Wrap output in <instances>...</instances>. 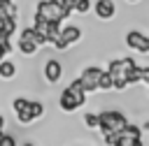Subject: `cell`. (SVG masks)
I'll return each instance as SVG.
<instances>
[{"instance_id": "cell-1", "label": "cell", "mask_w": 149, "mask_h": 146, "mask_svg": "<svg viewBox=\"0 0 149 146\" xmlns=\"http://www.w3.org/2000/svg\"><path fill=\"white\" fill-rule=\"evenodd\" d=\"M84 102H86V88H84L81 79H72V81L65 86V90L61 93V97H58V107H61L63 111L70 114V111L79 109Z\"/></svg>"}, {"instance_id": "cell-2", "label": "cell", "mask_w": 149, "mask_h": 146, "mask_svg": "<svg viewBox=\"0 0 149 146\" xmlns=\"http://www.w3.org/2000/svg\"><path fill=\"white\" fill-rule=\"evenodd\" d=\"M70 14L63 9L61 0H42L35 7V16L33 19H42V21H65Z\"/></svg>"}, {"instance_id": "cell-3", "label": "cell", "mask_w": 149, "mask_h": 146, "mask_svg": "<svg viewBox=\"0 0 149 146\" xmlns=\"http://www.w3.org/2000/svg\"><path fill=\"white\" fill-rule=\"evenodd\" d=\"M98 118H100V125H98V130L102 132V134H107V132H121L123 127H126V116L121 114V111H100L98 114Z\"/></svg>"}, {"instance_id": "cell-4", "label": "cell", "mask_w": 149, "mask_h": 146, "mask_svg": "<svg viewBox=\"0 0 149 146\" xmlns=\"http://www.w3.org/2000/svg\"><path fill=\"white\" fill-rule=\"evenodd\" d=\"M79 39H81V28H79V25H65V28H61L58 39L54 42V49L65 51L70 44H74V42H79Z\"/></svg>"}, {"instance_id": "cell-5", "label": "cell", "mask_w": 149, "mask_h": 146, "mask_svg": "<svg viewBox=\"0 0 149 146\" xmlns=\"http://www.w3.org/2000/svg\"><path fill=\"white\" fill-rule=\"evenodd\" d=\"M12 109H14V114H16V118H19V123H21V125H30L33 121H37V118L33 116L30 100H26V97H14Z\"/></svg>"}, {"instance_id": "cell-6", "label": "cell", "mask_w": 149, "mask_h": 146, "mask_svg": "<svg viewBox=\"0 0 149 146\" xmlns=\"http://www.w3.org/2000/svg\"><path fill=\"white\" fill-rule=\"evenodd\" d=\"M119 146H142V130H140V125L126 123V127L119 132Z\"/></svg>"}, {"instance_id": "cell-7", "label": "cell", "mask_w": 149, "mask_h": 146, "mask_svg": "<svg viewBox=\"0 0 149 146\" xmlns=\"http://www.w3.org/2000/svg\"><path fill=\"white\" fill-rule=\"evenodd\" d=\"M100 74H102V67H98V65H88V67H84V70H81L79 79H81V83H84L86 93H91V90H98Z\"/></svg>"}, {"instance_id": "cell-8", "label": "cell", "mask_w": 149, "mask_h": 146, "mask_svg": "<svg viewBox=\"0 0 149 146\" xmlns=\"http://www.w3.org/2000/svg\"><path fill=\"white\" fill-rule=\"evenodd\" d=\"M126 46L133 51H140V53H149V37L142 35L140 30H130L126 35Z\"/></svg>"}, {"instance_id": "cell-9", "label": "cell", "mask_w": 149, "mask_h": 146, "mask_svg": "<svg viewBox=\"0 0 149 146\" xmlns=\"http://www.w3.org/2000/svg\"><path fill=\"white\" fill-rule=\"evenodd\" d=\"M61 76H63V65H61L56 58L47 60V63H44V79H47L49 83H58Z\"/></svg>"}, {"instance_id": "cell-10", "label": "cell", "mask_w": 149, "mask_h": 146, "mask_svg": "<svg viewBox=\"0 0 149 146\" xmlns=\"http://www.w3.org/2000/svg\"><path fill=\"white\" fill-rule=\"evenodd\" d=\"M93 9H95V16L102 19V21H107V19H112V16L116 14L114 0H98V2L93 5Z\"/></svg>"}, {"instance_id": "cell-11", "label": "cell", "mask_w": 149, "mask_h": 146, "mask_svg": "<svg viewBox=\"0 0 149 146\" xmlns=\"http://www.w3.org/2000/svg\"><path fill=\"white\" fill-rule=\"evenodd\" d=\"M19 37H26V39H33V42H35L37 46H44V44H49V39H47V35H44L42 30H37L35 25H30V28H23Z\"/></svg>"}, {"instance_id": "cell-12", "label": "cell", "mask_w": 149, "mask_h": 146, "mask_svg": "<svg viewBox=\"0 0 149 146\" xmlns=\"http://www.w3.org/2000/svg\"><path fill=\"white\" fill-rule=\"evenodd\" d=\"M5 16L19 19V7H16L12 0H0V19H5Z\"/></svg>"}, {"instance_id": "cell-13", "label": "cell", "mask_w": 149, "mask_h": 146, "mask_svg": "<svg viewBox=\"0 0 149 146\" xmlns=\"http://www.w3.org/2000/svg\"><path fill=\"white\" fill-rule=\"evenodd\" d=\"M37 44L33 42V39H26V37H19V51L23 53V56H35L37 53Z\"/></svg>"}, {"instance_id": "cell-14", "label": "cell", "mask_w": 149, "mask_h": 146, "mask_svg": "<svg viewBox=\"0 0 149 146\" xmlns=\"http://www.w3.org/2000/svg\"><path fill=\"white\" fill-rule=\"evenodd\" d=\"M16 76V65L12 60H0V79H14Z\"/></svg>"}, {"instance_id": "cell-15", "label": "cell", "mask_w": 149, "mask_h": 146, "mask_svg": "<svg viewBox=\"0 0 149 146\" xmlns=\"http://www.w3.org/2000/svg\"><path fill=\"white\" fill-rule=\"evenodd\" d=\"M109 88H114V79H112L109 70H102L100 81H98V90H109Z\"/></svg>"}, {"instance_id": "cell-16", "label": "cell", "mask_w": 149, "mask_h": 146, "mask_svg": "<svg viewBox=\"0 0 149 146\" xmlns=\"http://www.w3.org/2000/svg\"><path fill=\"white\" fill-rule=\"evenodd\" d=\"M2 32H5L7 37H12V35L16 32V19H14V16H5V19H2Z\"/></svg>"}, {"instance_id": "cell-17", "label": "cell", "mask_w": 149, "mask_h": 146, "mask_svg": "<svg viewBox=\"0 0 149 146\" xmlns=\"http://www.w3.org/2000/svg\"><path fill=\"white\" fill-rule=\"evenodd\" d=\"M84 125H86V127H91V130H93V127H98V125H100L98 114H86V116H84Z\"/></svg>"}, {"instance_id": "cell-18", "label": "cell", "mask_w": 149, "mask_h": 146, "mask_svg": "<svg viewBox=\"0 0 149 146\" xmlns=\"http://www.w3.org/2000/svg\"><path fill=\"white\" fill-rule=\"evenodd\" d=\"M30 109H33V116H35V118H40V116L44 114V104L37 102V100H30Z\"/></svg>"}, {"instance_id": "cell-19", "label": "cell", "mask_w": 149, "mask_h": 146, "mask_svg": "<svg viewBox=\"0 0 149 146\" xmlns=\"http://www.w3.org/2000/svg\"><path fill=\"white\" fill-rule=\"evenodd\" d=\"M19 141L12 137V134H5V132H0V146H16Z\"/></svg>"}, {"instance_id": "cell-20", "label": "cell", "mask_w": 149, "mask_h": 146, "mask_svg": "<svg viewBox=\"0 0 149 146\" xmlns=\"http://www.w3.org/2000/svg\"><path fill=\"white\" fill-rule=\"evenodd\" d=\"M88 9H91V0H77V7H74L77 14H86Z\"/></svg>"}, {"instance_id": "cell-21", "label": "cell", "mask_w": 149, "mask_h": 146, "mask_svg": "<svg viewBox=\"0 0 149 146\" xmlns=\"http://www.w3.org/2000/svg\"><path fill=\"white\" fill-rule=\"evenodd\" d=\"M137 81L149 86V67H137Z\"/></svg>"}, {"instance_id": "cell-22", "label": "cell", "mask_w": 149, "mask_h": 146, "mask_svg": "<svg viewBox=\"0 0 149 146\" xmlns=\"http://www.w3.org/2000/svg\"><path fill=\"white\" fill-rule=\"evenodd\" d=\"M61 5H63V9H65L68 14H72L74 7H77V0H61Z\"/></svg>"}, {"instance_id": "cell-23", "label": "cell", "mask_w": 149, "mask_h": 146, "mask_svg": "<svg viewBox=\"0 0 149 146\" xmlns=\"http://www.w3.org/2000/svg\"><path fill=\"white\" fill-rule=\"evenodd\" d=\"M2 130H5V116L0 114V132H2Z\"/></svg>"}, {"instance_id": "cell-24", "label": "cell", "mask_w": 149, "mask_h": 146, "mask_svg": "<svg viewBox=\"0 0 149 146\" xmlns=\"http://www.w3.org/2000/svg\"><path fill=\"white\" fill-rule=\"evenodd\" d=\"M128 2H137V0H128Z\"/></svg>"}]
</instances>
